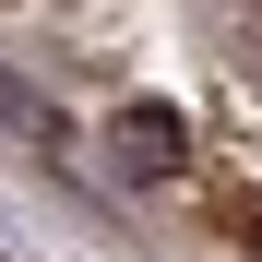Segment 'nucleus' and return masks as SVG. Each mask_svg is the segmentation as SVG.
Wrapping results in <instances>:
<instances>
[{
    "label": "nucleus",
    "instance_id": "obj_1",
    "mask_svg": "<svg viewBox=\"0 0 262 262\" xmlns=\"http://www.w3.org/2000/svg\"><path fill=\"white\" fill-rule=\"evenodd\" d=\"M107 155H119V179H179V167H191V119L179 107H119L107 119Z\"/></svg>",
    "mask_w": 262,
    "mask_h": 262
}]
</instances>
